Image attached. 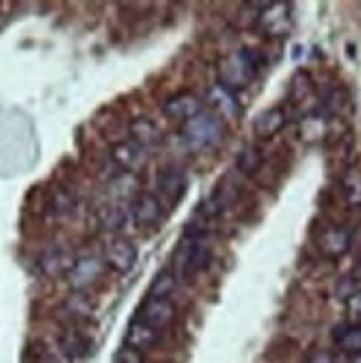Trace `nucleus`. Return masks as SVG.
<instances>
[{"mask_svg":"<svg viewBox=\"0 0 361 363\" xmlns=\"http://www.w3.org/2000/svg\"><path fill=\"white\" fill-rule=\"evenodd\" d=\"M262 62H264L262 53L250 47L233 51L218 62V84L226 86L233 94H238V91L246 89L255 80Z\"/></svg>","mask_w":361,"mask_h":363,"instance_id":"1","label":"nucleus"},{"mask_svg":"<svg viewBox=\"0 0 361 363\" xmlns=\"http://www.w3.org/2000/svg\"><path fill=\"white\" fill-rule=\"evenodd\" d=\"M213 255L211 242L202 228H189L179 242L175 257H173V270L177 277H193L202 272Z\"/></svg>","mask_w":361,"mask_h":363,"instance_id":"2","label":"nucleus"},{"mask_svg":"<svg viewBox=\"0 0 361 363\" xmlns=\"http://www.w3.org/2000/svg\"><path fill=\"white\" fill-rule=\"evenodd\" d=\"M179 135H182L184 144L191 151L213 149L224 140V122L211 111H202L182 124Z\"/></svg>","mask_w":361,"mask_h":363,"instance_id":"3","label":"nucleus"},{"mask_svg":"<svg viewBox=\"0 0 361 363\" xmlns=\"http://www.w3.org/2000/svg\"><path fill=\"white\" fill-rule=\"evenodd\" d=\"M257 27L266 38H282V35H288L293 27L291 5H286V3L264 5L262 11L257 13Z\"/></svg>","mask_w":361,"mask_h":363,"instance_id":"4","label":"nucleus"},{"mask_svg":"<svg viewBox=\"0 0 361 363\" xmlns=\"http://www.w3.org/2000/svg\"><path fill=\"white\" fill-rule=\"evenodd\" d=\"M204 102L209 104L211 113L218 116L222 122H233L242 116V104L238 102V96L228 91L226 86L222 84H211L204 94Z\"/></svg>","mask_w":361,"mask_h":363,"instance_id":"5","label":"nucleus"},{"mask_svg":"<svg viewBox=\"0 0 361 363\" xmlns=\"http://www.w3.org/2000/svg\"><path fill=\"white\" fill-rule=\"evenodd\" d=\"M76 255H74V250L67 248V246H49L47 250L40 252V257H38V268L45 277L49 279H58V277H67L69 275V270L74 268L76 264Z\"/></svg>","mask_w":361,"mask_h":363,"instance_id":"6","label":"nucleus"},{"mask_svg":"<svg viewBox=\"0 0 361 363\" xmlns=\"http://www.w3.org/2000/svg\"><path fill=\"white\" fill-rule=\"evenodd\" d=\"M102 262H104V266H109L111 270L120 272V275H126V272H129L138 262V250L129 240L113 238L104 246Z\"/></svg>","mask_w":361,"mask_h":363,"instance_id":"7","label":"nucleus"},{"mask_svg":"<svg viewBox=\"0 0 361 363\" xmlns=\"http://www.w3.org/2000/svg\"><path fill=\"white\" fill-rule=\"evenodd\" d=\"M104 272V262L96 255L78 257L74 268L69 270V275L65 277L71 290H89Z\"/></svg>","mask_w":361,"mask_h":363,"instance_id":"8","label":"nucleus"},{"mask_svg":"<svg viewBox=\"0 0 361 363\" xmlns=\"http://www.w3.org/2000/svg\"><path fill=\"white\" fill-rule=\"evenodd\" d=\"M352 246V235L348 228L344 226H328V228H323L319 233V238H317V248L323 257H328V259H339V257H344L346 252L350 250Z\"/></svg>","mask_w":361,"mask_h":363,"instance_id":"9","label":"nucleus"},{"mask_svg":"<svg viewBox=\"0 0 361 363\" xmlns=\"http://www.w3.org/2000/svg\"><path fill=\"white\" fill-rule=\"evenodd\" d=\"M109 155L113 160V164L120 171H124L126 175H135L147 167V151H144L142 147H138V144L131 140L113 144Z\"/></svg>","mask_w":361,"mask_h":363,"instance_id":"10","label":"nucleus"},{"mask_svg":"<svg viewBox=\"0 0 361 363\" xmlns=\"http://www.w3.org/2000/svg\"><path fill=\"white\" fill-rule=\"evenodd\" d=\"M138 319H142L144 323H149L155 330H165L167 325L173 323L175 319V306L171 299H155V297H147L144 303L138 311Z\"/></svg>","mask_w":361,"mask_h":363,"instance_id":"11","label":"nucleus"},{"mask_svg":"<svg viewBox=\"0 0 361 363\" xmlns=\"http://www.w3.org/2000/svg\"><path fill=\"white\" fill-rule=\"evenodd\" d=\"M202 100L197 98L195 94H191V91H179V94L171 96L165 106H162V111H165L167 118L171 120H177V122H189L191 118H195L197 113H202Z\"/></svg>","mask_w":361,"mask_h":363,"instance_id":"12","label":"nucleus"},{"mask_svg":"<svg viewBox=\"0 0 361 363\" xmlns=\"http://www.w3.org/2000/svg\"><path fill=\"white\" fill-rule=\"evenodd\" d=\"M165 215V206H162L160 197L153 193H142L133 199L131 204V217L140 226H157Z\"/></svg>","mask_w":361,"mask_h":363,"instance_id":"13","label":"nucleus"},{"mask_svg":"<svg viewBox=\"0 0 361 363\" xmlns=\"http://www.w3.org/2000/svg\"><path fill=\"white\" fill-rule=\"evenodd\" d=\"M286 122L288 116L284 111V106H270L252 120V133H255L257 140H273L284 131Z\"/></svg>","mask_w":361,"mask_h":363,"instance_id":"14","label":"nucleus"},{"mask_svg":"<svg viewBox=\"0 0 361 363\" xmlns=\"http://www.w3.org/2000/svg\"><path fill=\"white\" fill-rule=\"evenodd\" d=\"M129 135H131V142H135L144 151L155 149L165 142V133H162V129L151 118H135L129 124Z\"/></svg>","mask_w":361,"mask_h":363,"instance_id":"15","label":"nucleus"},{"mask_svg":"<svg viewBox=\"0 0 361 363\" xmlns=\"http://www.w3.org/2000/svg\"><path fill=\"white\" fill-rule=\"evenodd\" d=\"M157 339H160V330L151 328V325L144 323L142 319H133L129 323V330H126L124 346H131L140 352H147L157 346Z\"/></svg>","mask_w":361,"mask_h":363,"instance_id":"16","label":"nucleus"},{"mask_svg":"<svg viewBox=\"0 0 361 363\" xmlns=\"http://www.w3.org/2000/svg\"><path fill=\"white\" fill-rule=\"evenodd\" d=\"M184 189H187V177H184L182 171L165 169L157 175V191H160V195L165 197L171 206H175L179 199H182Z\"/></svg>","mask_w":361,"mask_h":363,"instance_id":"17","label":"nucleus"},{"mask_svg":"<svg viewBox=\"0 0 361 363\" xmlns=\"http://www.w3.org/2000/svg\"><path fill=\"white\" fill-rule=\"evenodd\" d=\"M333 343L339 352H344L346 357L361 354V325L352 323H341L333 330Z\"/></svg>","mask_w":361,"mask_h":363,"instance_id":"18","label":"nucleus"},{"mask_svg":"<svg viewBox=\"0 0 361 363\" xmlns=\"http://www.w3.org/2000/svg\"><path fill=\"white\" fill-rule=\"evenodd\" d=\"M58 346H60L62 354H67L71 359H82L91 352V339L78 330H65L58 339Z\"/></svg>","mask_w":361,"mask_h":363,"instance_id":"19","label":"nucleus"},{"mask_svg":"<svg viewBox=\"0 0 361 363\" xmlns=\"http://www.w3.org/2000/svg\"><path fill=\"white\" fill-rule=\"evenodd\" d=\"M78 208L76 193L67 186H56L49 193V211L56 217H69Z\"/></svg>","mask_w":361,"mask_h":363,"instance_id":"20","label":"nucleus"},{"mask_svg":"<svg viewBox=\"0 0 361 363\" xmlns=\"http://www.w3.org/2000/svg\"><path fill=\"white\" fill-rule=\"evenodd\" d=\"M341 195L350 208H361V169L348 167L341 175Z\"/></svg>","mask_w":361,"mask_h":363,"instance_id":"21","label":"nucleus"},{"mask_svg":"<svg viewBox=\"0 0 361 363\" xmlns=\"http://www.w3.org/2000/svg\"><path fill=\"white\" fill-rule=\"evenodd\" d=\"M98 217H100V224H102L104 228H109V230H120V228L126 226V222H129L131 213H129V208H126L122 202H113V204L102 206L100 213H98Z\"/></svg>","mask_w":361,"mask_h":363,"instance_id":"22","label":"nucleus"},{"mask_svg":"<svg viewBox=\"0 0 361 363\" xmlns=\"http://www.w3.org/2000/svg\"><path fill=\"white\" fill-rule=\"evenodd\" d=\"M177 288V275L173 268H162L155 279L151 281V288H149V297H155V299H169Z\"/></svg>","mask_w":361,"mask_h":363,"instance_id":"23","label":"nucleus"},{"mask_svg":"<svg viewBox=\"0 0 361 363\" xmlns=\"http://www.w3.org/2000/svg\"><path fill=\"white\" fill-rule=\"evenodd\" d=\"M262 164H264V153L257 144H248V147H244L238 155V171L242 175L250 177V175L260 173Z\"/></svg>","mask_w":361,"mask_h":363,"instance_id":"24","label":"nucleus"},{"mask_svg":"<svg viewBox=\"0 0 361 363\" xmlns=\"http://www.w3.org/2000/svg\"><path fill=\"white\" fill-rule=\"evenodd\" d=\"M65 308H67V313L71 317H76V319H87V317H91L94 315V299L87 295V290H74V293L69 295V299L65 301Z\"/></svg>","mask_w":361,"mask_h":363,"instance_id":"25","label":"nucleus"},{"mask_svg":"<svg viewBox=\"0 0 361 363\" xmlns=\"http://www.w3.org/2000/svg\"><path fill=\"white\" fill-rule=\"evenodd\" d=\"M326 135V122L317 116H309L301 120V138L306 142H313V140H321Z\"/></svg>","mask_w":361,"mask_h":363,"instance_id":"26","label":"nucleus"},{"mask_svg":"<svg viewBox=\"0 0 361 363\" xmlns=\"http://www.w3.org/2000/svg\"><path fill=\"white\" fill-rule=\"evenodd\" d=\"M344 311H346V323L361 325V290H352L344 299Z\"/></svg>","mask_w":361,"mask_h":363,"instance_id":"27","label":"nucleus"},{"mask_svg":"<svg viewBox=\"0 0 361 363\" xmlns=\"http://www.w3.org/2000/svg\"><path fill=\"white\" fill-rule=\"evenodd\" d=\"M116 363H144V352L131 346H122L116 354Z\"/></svg>","mask_w":361,"mask_h":363,"instance_id":"28","label":"nucleus"},{"mask_svg":"<svg viewBox=\"0 0 361 363\" xmlns=\"http://www.w3.org/2000/svg\"><path fill=\"white\" fill-rule=\"evenodd\" d=\"M304 363H337V359H335V354L331 350H321L319 348V350H313V352L306 354Z\"/></svg>","mask_w":361,"mask_h":363,"instance_id":"29","label":"nucleus"},{"mask_svg":"<svg viewBox=\"0 0 361 363\" xmlns=\"http://www.w3.org/2000/svg\"><path fill=\"white\" fill-rule=\"evenodd\" d=\"M348 363H361V354H352V357H348Z\"/></svg>","mask_w":361,"mask_h":363,"instance_id":"30","label":"nucleus"},{"mask_svg":"<svg viewBox=\"0 0 361 363\" xmlns=\"http://www.w3.org/2000/svg\"><path fill=\"white\" fill-rule=\"evenodd\" d=\"M352 277H355L357 281H361V264L357 266V270H355V275H352Z\"/></svg>","mask_w":361,"mask_h":363,"instance_id":"31","label":"nucleus"}]
</instances>
